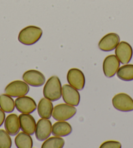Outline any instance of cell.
Listing matches in <instances>:
<instances>
[{
	"instance_id": "21",
	"label": "cell",
	"mask_w": 133,
	"mask_h": 148,
	"mask_svg": "<svg viewBox=\"0 0 133 148\" xmlns=\"http://www.w3.org/2000/svg\"><path fill=\"white\" fill-rule=\"evenodd\" d=\"M65 145V140L60 136H53L47 138L42 144V148H62Z\"/></svg>"
},
{
	"instance_id": "24",
	"label": "cell",
	"mask_w": 133,
	"mask_h": 148,
	"mask_svg": "<svg viewBox=\"0 0 133 148\" xmlns=\"http://www.w3.org/2000/svg\"><path fill=\"white\" fill-rule=\"evenodd\" d=\"M5 120V112L0 108V127L3 124Z\"/></svg>"
},
{
	"instance_id": "23",
	"label": "cell",
	"mask_w": 133,
	"mask_h": 148,
	"mask_svg": "<svg viewBox=\"0 0 133 148\" xmlns=\"http://www.w3.org/2000/svg\"><path fill=\"white\" fill-rule=\"evenodd\" d=\"M101 148H121V144L116 141H106L102 144Z\"/></svg>"
},
{
	"instance_id": "1",
	"label": "cell",
	"mask_w": 133,
	"mask_h": 148,
	"mask_svg": "<svg viewBox=\"0 0 133 148\" xmlns=\"http://www.w3.org/2000/svg\"><path fill=\"white\" fill-rule=\"evenodd\" d=\"M42 35L41 28L35 25H29L20 32L18 39L23 45L31 46L39 41Z\"/></svg>"
},
{
	"instance_id": "22",
	"label": "cell",
	"mask_w": 133,
	"mask_h": 148,
	"mask_svg": "<svg viewBox=\"0 0 133 148\" xmlns=\"http://www.w3.org/2000/svg\"><path fill=\"white\" fill-rule=\"evenodd\" d=\"M12 140L10 134L3 129H0V148H11Z\"/></svg>"
},
{
	"instance_id": "20",
	"label": "cell",
	"mask_w": 133,
	"mask_h": 148,
	"mask_svg": "<svg viewBox=\"0 0 133 148\" xmlns=\"http://www.w3.org/2000/svg\"><path fill=\"white\" fill-rule=\"evenodd\" d=\"M117 76L122 80H133V65H125L119 68L117 71Z\"/></svg>"
},
{
	"instance_id": "3",
	"label": "cell",
	"mask_w": 133,
	"mask_h": 148,
	"mask_svg": "<svg viewBox=\"0 0 133 148\" xmlns=\"http://www.w3.org/2000/svg\"><path fill=\"white\" fill-rule=\"evenodd\" d=\"M76 108L68 104H60L53 109L52 117L57 121H66L76 114Z\"/></svg>"
},
{
	"instance_id": "13",
	"label": "cell",
	"mask_w": 133,
	"mask_h": 148,
	"mask_svg": "<svg viewBox=\"0 0 133 148\" xmlns=\"http://www.w3.org/2000/svg\"><path fill=\"white\" fill-rule=\"evenodd\" d=\"M22 78L25 83L33 87L42 86L46 81L43 74L36 70H29L25 72Z\"/></svg>"
},
{
	"instance_id": "17",
	"label": "cell",
	"mask_w": 133,
	"mask_h": 148,
	"mask_svg": "<svg viewBox=\"0 0 133 148\" xmlns=\"http://www.w3.org/2000/svg\"><path fill=\"white\" fill-rule=\"evenodd\" d=\"M73 129L71 125L65 121H59L53 125L52 133L56 136H66L71 134Z\"/></svg>"
},
{
	"instance_id": "2",
	"label": "cell",
	"mask_w": 133,
	"mask_h": 148,
	"mask_svg": "<svg viewBox=\"0 0 133 148\" xmlns=\"http://www.w3.org/2000/svg\"><path fill=\"white\" fill-rule=\"evenodd\" d=\"M43 95L51 101H56L61 99L62 87L58 76H53L48 79L43 89Z\"/></svg>"
},
{
	"instance_id": "12",
	"label": "cell",
	"mask_w": 133,
	"mask_h": 148,
	"mask_svg": "<svg viewBox=\"0 0 133 148\" xmlns=\"http://www.w3.org/2000/svg\"><path fill=\"white\" fill-rule=\"evenodd\" d=\"M120 66V62L116 56L110 55L104 59L103 69L104 75L107 78H112L117 73Z\"/></svg>"
},
{
	"instance_id": "6",
	"label": "cell",
	"mask_w": 133,
	"mask_h": 148,
	"mask_svg": "<svg viewBox=\"0 0 133 148\" xmlns=\"http://www.w3.org/2000/svg\"><path fill=\"white\" fill-rule=\"evenodd\" d=\"M66 79L69 85L77 90H82L85 86V76L82 71L78 69H71L67 73Z\"/></svg>"
},
{
	"instance_id": "7",
	"label": "cell",
	"mask_w": 133,
	"mask_h": 148,
	"mask_svg": "<svg viewBox=\"0 0 133 148\" xmlns=\"http://www.w3.org/2000/svg\"><path fill=\"white\" fill-rule=\"evenodd\" d=\"M14 104L17 110L22 114H32L37 108V104L34 99L25 95L18 97Z\"/></svg>"
},
{
	"instance_id": "8",
	"label": "cell",
	"mask_w": 133,
	"mask_h": 148,
	"mask_svg": "<svg viewBox=\"0 0 133 148\" xmlns=\"http://www.w3.org/2000/svg\"><path fill=\"white\" fill-rule=\"evenodd\" d=\"M119 41L120 38L118 35L115 33H110L100 40L98 47L103 52H110L116 49Z\"/></svg>"
},
{
	"instance_id": "15",
	"label": "cell",
	"mask_w": 133,
	"mask_h": 148,
	"mask_svg": "<svg viewBox=\"0 0 133 148\" xmlns=\"http://www.w3.org/2000/svg\"><path fill=\"white\" fill-rule=\"evenodd\" d=\"M5 129L11 136L16 135L19 132L20 126L19 118L16 114H9L5 120Z\"/></svg>"
},
{
	"instance_id": "14",
	"label": "cell",
	"mask_w": 133,
	"mask_h": 148,
	"mask_svg": "<svg viewBox=\"0 0 133 148\" xmlns=\"http://www.w3.org/2000/svg\"><path fill=\"white\" fill-rule=\"evenodd\" d=\"M20 126L23 132L30 135L35 133L36 128V122L32 115L29 114H22L19 117Z\"/></svg>"
},
{
	"instance_id": "4",
	"label": "cell",
	"mask_w": 133,
	"mask_h": 148,
	"mask_svg": "<svg viewBox=\"0 0 133 148\" xmlns=\"http://www.w3.org/2000/svg\"><path fill=\"white\" fill-rule=\"evenodd\" d=\"M29 91L27 84L20 80L9 83L5 89V93L12 97H19L26 95Z\"/></svg>"
},
{
	"instance_id": "18",
	"label": "cell",
	"mask_w": 133,
	"mask_h": 148,
	"mask_svg": "<svg viewBox=\"0 0 133 148\" xmlns=\"http://www.w3.org/2000/svg\"><path fill=\"white\" fill-rule=\"evenodd\" d=\"M15 144L18 148H32L33 147V140L30 134L21 132L18 133L14 139Z\"/></svg>"
},
{
	"instance_id": "5",
	"label": "cell",
	"mask_w": 133,
	"mask_h": 148,
	"mask_svg": "<svg viewBox=\"0 0 133 148\" xmlns=\"http://www.w3.org/2000/svg\"><path fill=\"white\" fill-rule=\"evenodd\" d=\"M112 104L115 108L121 112L133 110V99L126 93H121L112 99Z\"/></svg>"
},
{
	"instance_id": "11",
	"label": "cell",
	"mask_w": 133,
	"mask_h": 148,
	"mask_svg": "<svg viewBox=\"0 0 133 148\" xmlns=\"http://www.w3.org/2000/svg\"><path fill=\"white\" fill-rule=\"evenodd\" d=\"M116 57L122 64H127L131 60L133 50L132 47L125 41L119 42L116 48L115 51Z\"/></svg>"
},
{
	"instance_id": "19",
	"label": "cell",
	"mask_w": 133,
	"mask_h": 148,
	"mask_svg": "<svg viewBox=\"0 0 133 148\" xmlns=\"http://www.w3.org/2000/svg\"><path fill=\"white\" fill-rule=\"evenodd\" d=\"M15 104L12 97L7 94L0 95V108L6 113H11L14 111Z\"/></svg>"
},
{
	"instance_id": "10",
	"label": "cell",
	"mask_w": 133,
	"mask_h": 148,
	"mask_svg": "<svg viewBox=\"0 0 133 148\" xmlns=\"http://www.w3.org/2000/svg\"><path fill=\"white\" fill-rule=\"evenodd\" d=\"M52 123L48 119L42 118L38 121L35 128V136L39 141H44L50 136Z\"/></svg>"
},
{
	"instance_id": "16",
	"label": "cell",
	"mask_w": 133,
	"mask_h": 148,
	"mask_svg": "<svg viewBox=\"0 0 133 148\" xmlns=\"http://www.w3.org/2000/svg\"><path fill=\"white\" fill-rule=\"evenodd\" d=\"M53 104L52 101L47 98L40 99L37 106V111L39 116L41 118L50 119L52 116Z\"/></svg>"
},
{
	"instance_id": "9",
	"label": "cell",
	"mask_w": 133,
	"mask_h": 148,
	"mask_svg": "<svg viewBox=\"0 0 133 148\" xmlns=\"http://www.w3.org/2000/svg\"><path fill=\"white\" fill-rule=\"evenodd\" d=\"M63 99L65 103L74 106L80 103V95L78 90L71 85L65 84L62 87Z\"/></svg>"
}]
</instances>
